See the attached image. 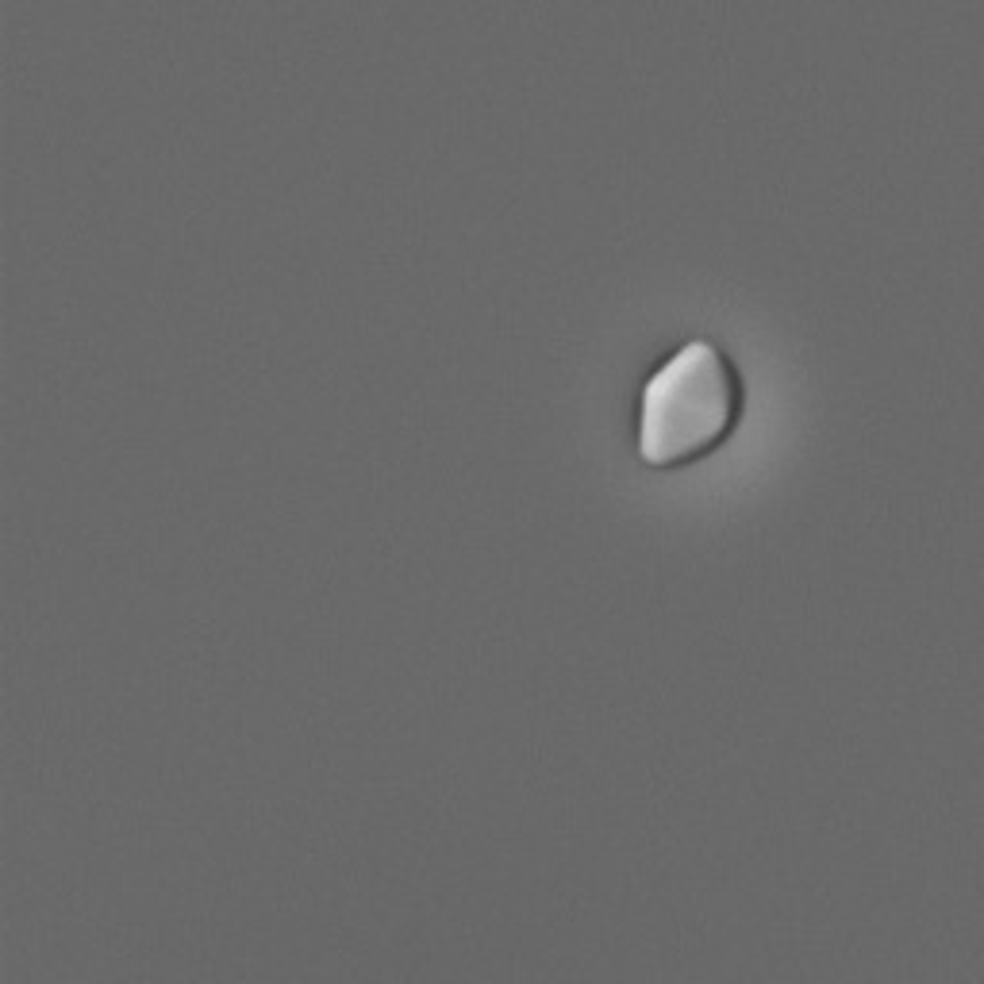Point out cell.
Here are the masks:
<instances>
[{
    "instance_id": "obj_1",
    "label": "cell",
    "mask_w": 984,
    "mask_h": 984,
    "mask_svg": "<svg viewBox=\"0 0 984 984\" xmlns=\"http://www.w3.org/2000/svg\"><path fill=\"white\" fill-rule=\"evenodd\" d=\"M742 412V381L727 354L692 339L669 354L639 400V454L650 466H677L712 450Z\"/></svg>"
}]
</instances>
